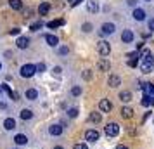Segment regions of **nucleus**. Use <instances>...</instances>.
<instances>
[{
    "instance_id": "nucleus-1",
    "label": "nucleus",
    "mask_w": 154,
    "mask_h": 149,
    "mask_svg": "<svg viewBox=\"0 0 154 149\" xmlns=\"http://www.w3.org/2000/svg\"><path fill=\"white\" fill-rule=\"evenodd\" d=\"M0 125H2V130L5 134H16V130H17V120L14 116H5Z\"/></svg>"
},
{
    "instance_id": "nucleus-2",
    "label": "nucleus",
    "mask_w": 154,
    "mask_h": 149,
    "mask_svg": "<svg viewBox=\"0 0 154 149\" xmlns=\"http://www.w3.org/2000/svg\"><path fill=\"white\" fill-rule=\"evenodd\" d=\"M12 141H14V144L17 147H26V146H29L31 137H29V134H24V132H16L12 135Z\"/></svg>"
},
{
    "instance_id": "nucleus-3",
    "label": "nucleus",
    "mask_w": 154,
    "mask_h": 149,
    "mask_svg": "<svg viewBox=\"0 0 154 149\" xmlns=\"http://www.w3.org/2000/svg\"><path fill=\"white\" fill-rule=\"evenodd\" d=\"M64 130H66V127L63 123H52V125L47 127V135L49 137H63Z\"/></svg>"
},
{
    "instance_id": "nucleus-4",
    "label": "nucleus",
    "mask_w": 154,
    "mask_h": 149,
    "mask_svg": "<svg viewBox=\"0 0 154 149\" xmlns=\"http://www.w3.org/2000/svg\"><path fill=\"white\" fill-rule=\"evenodd\" d=\"M36 73H38V71H36V66L35 64H23L21 68H19V76H21V78H31V76H35Z\"/></svg>"
},
{
    "instance_id": "nucleus-5",
    "label": "nucleus",
    "mask_w": 154,
    "mask_h": 149,
    "mask_svg": "<svg viewBox=\"0 0 154 149\" xmlns=\"http://www.w3.org/2000/svg\"><path fill=\"white\" fill-rule=\"evenodd\" d=\"M114 31H116V24H114V23H104V24L99 28V35L100 36H111V35H114Z\"/></svg>"
},
{
    "instance_id": "nucleus-6",
    "label": "nucleus",
    "mask_w": 154,
    "mask_h": 149,
    "mask_svg": "<svg viewBox=\"0 0 154 149\" xmlns=\"http://www.w3.org/2000/svg\"><path fill=\"white\" fill-rule=\"evenodd\" d=\"M104 134L107 135V137H118V134H119V125L116 123V121H109V123L104 127Z\"/></svg>"
},
{
    "instance_id": "nucleus-7",
    "label": "nucleus",
    "mask_w": 154,
    "mask_h": 149,
    "mask_svg": "<svg viewBox=\"0 0 154 149\" xmlns=\"http://www.w3.org/2000/svg\"><path fill=\"white\" fill-rule=\"evenodd\" d=\"M97 52L102 57L109 56V54H111V43L107 42V40H99L97 42Z\"/></svg>"
},
{
    "instance_id": "nucleus-8",
    "label": "nucleus",
    "mask_w": 154,
    "mask_h": 149,
    "mask_svg": "<svg viewBox=\"0 0 154 149\" xmlns=\"http://www.w3.org/2000/svg\"><path fill=\"white\" fill-rule=\"evenodd\" d=\"M17 116H19V120H23V121H31L35 118V113H33L31 107H21L19 113H17Z\"/></svg>"
},
{
    "instance_id": "nucleus-9",
    "label": "nucleus",
    "mask_w": 154,
    "mask_h": 149,
    "mask_svg": "<svg viewBox=\"0 0 154 149\" xmlns=\"http://www.w3.org/2000/svg\"><path fill=\"white\" fill-rule=\"evenodd\" d=\"M99 139H100V132L97 128H88L85 132V141L87 142H97Z\"/></svg>"
},
{
    "instance_id": "nucleus-10",
    "label": "nucleus",
    "mask_w": 154,
    "mask_h": 149,
    "mask_svg": "<svg viewBox=\"0 0 154 149\" xmlns=\"http://www.w3.org/2000/svg\"><path fill=\"white\" fill-rule=\"evenodd\" d=\"M38 97H40V92L36 90L35 87H31V88H26V90H24V99L29 101V102L38 101Z\"/></svg>"
},
{
    "instance_id": "nucleus-11",
    "label": "nucleus",
    "mask_w": 154,
    "mask_h": 149,
    "mask_svg": "<svg viewBox=\"0 0 154 149\" xmlns=\"http://www.w3.org/2000/svg\"><path fill=\"white\" fill-rule=\"evenodd\" d=\"M97 70L102 71V73H107V71L111 70V61L107 57H100L97 61Z\"/></svg>"
},
{
    "instance_id": "nucleus-12",
    "label": "nucleus",
    "mask_w": 154,
    "mask_h": 149,
    "mask_svg": "<svg viewBox=\"0 0 154 149\" xmlns=\"http://www.w3.org/2000/svg\"><path fill=\"white\" fill-rule=\"evenodd\" d=\"M132 17L133 19H135V21H146V11H144V9L142 7H135L132 11Z\"/></svg>"
},
{
    "instance_id": "nucleus-13",
    "label": "nucleus",
    "mask_w": 154,
    "mask_h": 149,
    "mask_svg": "<svg viewBox=\"0 0 154 149\" xmlns=\"http://www.w3.org/2000/svg\"><path fill=\"white\" fill-rule=\"evenodd\" d=\"M135 40V35H133L132 29H123V33H121V42L123 43H133Z\"/></svg>"
},
{
    "instance_id": "nucleus-14",
    "label": "nucleus",
    "mask_w": 154,
    "mask_h": 149,
    "mask_svg": "<svg viewBox=\"0 0 154 149\" xmlns=\"http://www.w3.org/2000/svg\"><path fill=\"white\" fill-rule=\"evenodd\" d=\"M99 109H100L102 113H109L112 109V102L109 99H100L99 101Z\"/></svg>"
},
{
    "instance_id": "nucleus-15",
    "label": "nucleus",
    "mask_w": 154,
    "mask_h": 149,
    "mask_svg": "<svg viewBox=\"0 0 154 149\" xmlns=\"http://www.w3.org/2000/svg\"><path fill=\"white\" fill-rule=\"evenodd\" d=\"M16 47L21 49V50L28 49L29 47V38L28 36H17V40H16Z\"/></svg>"
},
{
    "instance_id": "nucleus-16",
    "label": "nucleus",
    "mask_w": 154,
    "mask_h": 149,
    "mask_svg": "<svg viewBox=\"0 0 154 149\" xmlns=\"http://www.w3.org/2000/svg\"><path fill=\"white\" fill-rule=\"evenodd\" d=\"M107 85L111 87V88H118L121 85V78H119L118 75H109V78H107Z\"/></svg>"
},
{
    "instance_id": "nucleus-17",
    "label": "nucleus",
    "mask_w": 154,
    "mask_h": 149,
    "mask_svg": "<svg viewBox=\"0 0 154 149\" xmlns=\"http://www.w3.org/2000/svg\"><path fill=\"white\" fill-rule=\"evenodd\" d=\"M43 40H45V42H47V45H49V47H59V38H57L56 35H45L43 36Z\"/></svg>"
},
{
    "instance_id": "nucleus-18",
    "label": "nucleus",
    "mask_w": 154,
    "mask_h": 149,
    "mask_svg": "<svg viewBox=\"0 0 154 149\" xmlns=\"http://www.w3.org/2000/svg\"><path fill=\"white\" fill-rule=\"evenodd\" d=\"M99 9H100V7H99L97 0H88V2H87V11H88L90 14H97Z\"/></svg>"
},
{
    "instance_id": "nucleus-19",
    "label": "nucleus",
    "mask_w": 154,
    "mask_h": 149,
    "mask_svg": "<svg viewBox=\"0 0 154 149\" xmlns=\"http://www.w3.org/2000/svg\"><path fill=\"white\" fill-rule=\"evenodd\" d=\"M119 114H121V118H125V120H130L133 116V109L128 106H123L121 107V111H119Z\"/></svg>"
},
{
    "instance_id": "nucleus-20",
    "label": "nucleus",
    "mask_w": 154,
    "mask_h": 149,
    "mask_svg": "<svg viewBox=\"0 0 154 149\" xmlns=\"http://www.w3.org/2000/svg\"><path fill=\"white\" fill-rule=\"evenodd\" d=\"M118 97H119V101H121V102H130V101H132V92H130V90H121V92L118 94Z\"/></svg>"
},
{
    "instance_id": "nucleus-21",
    "label": "nucleus",
    "mask_w": 154,
    "mask_h": 149,
    "mask_svg": "<svg viewBox=\"0 0 154 149\" xmlns=\"http://www.w3.org/2000/svg\"><path fill=\"white\" fill-rule=\"evenodd\" d=\"M49 11H50V4H49V2H42V4L38 5V14H40V16L49 14Z\"/></svg>"
},
{
    "instance_id": "nucleus-22",
    "label": "nucleus",
    "mask_w": 154,
    "mask_h": 149,
    "mask_svg": "<svg viewBox=\"0 0 154 149\" xmlns=\"http://www.w3.org/2000/svg\"><path fill=\"white\" fill-rule=\"evenodd\" d=\"M4 92L7 94V95H9V97H11L12 101H19V99H17V94L12 92V88H11V87H9L7 83H4Z\"/></svg>"
},
{
    "instance_id": "nucleus-23",
    "label": "nucleus",
    "mask_w": 154,
    "mask_h": 149,
    "mask_svg": "<svg viewBox=\"0 0 154 149\" xmlns=\"http://www.w3.org/2000/svg\"><path fill=\"white\" fill-rule=\"evenodd\" d=\"M154 70V63H142L140 64V71H142V73H151V71Z\"/></svg>"
},
{
    "instance_id": "nucleus-24",
    "label": "nucleus",
    "mask_w": 154,
    "mask_h": 149,
    "mask_svg": "<svg viewBox=\"0 0 154 149\" xmlns=\"http://www.w3.org/2000/svg\"><path fill=\"white\" fill-rule=\"evenodd\" d=\"M82 94H83L82 85H73V87H71V95H73V97H80Z\"/></svg>"
},
{
    "instance_id": "nucleus-25",
    "label": "nucleus",
    "mask_w": 154,
    "mask_h": 149,
    "mask_svg": "<svg viewBox=\"0 0 154 149\" xmlns=\"http://www.w3.org/2000/svg\"><path fill=\"white\" fill-rule=\"evenodd\" d=\"M88 120H90L92 123H95V125H97V123H100V120H102V114H100V113H95V111H94V113H90Z\"/></svg>"
},
{
    "instance_id": "nucleus-26",
    "label": "nucleus",
    "mask_w": 154,
    "mask_h": 149,
    "mask_svg": "<svg viewBox=\"0 0 154 149\" xmlns=\"http://www.w3.org/2000/svg\"><path fill=\"white\" fill-rule=\"evenodd\" d=\"M9 5H11V9H14V11H21L23 2L21 0H9Z\"/></svg>"
},
{
    "instance_id": "nucleus-27",
    "label": "nucleus",
    "mask_w": 154,
    "mask_h": 149,
    "mask_svg": "<svg viewBox=\"0 0 154 149\" xmlns=\"http://www.w3.org/2000/svg\"><path fill=\"white\" fill-rule=\"evenodd\" d=\"M63 24H64V21H63V19H56V21H50V23H47V28L54 29V28H57V26H63Z\"/></svg>"
},
{
    "instance_id": "nucleus-28",
    "label": "nucleus",
    "mask_w": 154,
    "mask_h": 149,
    "mask_svg": "<svg viewBox=\"0 0 154 149\" xmlns=\"http://www.w3.org/2000/svg\"><path fill=\"white\" fill-rule=\"evenodd\" d=\"M78 113H80V109L78 107H69L68 111H66V114H68V118H76Z\"/></svg>"
},
{
    "instance_id": "nucleus-29",
    "label": "nucleus",
    "mask_w": 154,
    "mask_h": 149,
    "mask_svg": "<svg viewBox=\"0 0 154 149\" xmlns=\"http://www.w3.org/2000/svg\"><path fill=\"white\" fill-rule=\"evenodd\" d=\"M57 52H59V56H68L69 54V47L68 45H61V47H57Z\"/></svg>"
},
{
    "instance_id": "nucleus-30",
    "label": "nucleus",
    "mask_w": 154,
    "mask_h": 149,
    "mask_svg": "<svg viewBox=\"0 0 154 149\" xmlns=\"http://www.w3.org/2000/svg\"><path fill=\"white\" fill-rule=\"evenodd\" d=\"M92 29H94L92 23H83V24H82V31H83V33H90Z\"/></svg>"
},
{
    "instance_id": "nucleus-31",
    "label": "nucleus",
    "mask_w": 154,
    "mask_h": 149,
    "mask_svg": "<svg viewBox=\"0 0 154 149\" xmlns=\"http://www.w3.org/2000/svg\"><path fill=\"white\" fill-rule=\"evenodd\" d=\"M126 57H128V61H139L140 54H139V50H135V52H130Z\"/></svg>"
},
{
    "instance_id": "nucleus-32",
    "label": "nucleus",
    "mask_w": 154,
    "mask_h": 149,
    "mask_svg": "<svg viewBox=\"0 0 154 149\" xmlns=\"http://www.w3.org/2000/svg\"><path fill=\"white\" fill-rule=\"evenodd\" d=\"M42 26H43L42 21H36V23H33V24L29 26V29H31V31H38V29H42Z\"/></svg>"
},
{
    "instance_id": "nucleus-33",
    "label": "nucleus",
    "mask_w": 154,
    "mask_h": 149,
    "mask_svg": "<svg viewBox=\"0 0 154 149\" xmlns=\"http://www.w3.org/2000/svg\"><path fill=\"white\" fill-rule=\"evenodd\" d=\"M82 78H83V80H87V82H88V80L92 78V70H85L83 73H82Z\"/></svg>"
},
{
    "instance_id": "nucleus-34",
    "label": "nucleus",
    "mask_w": 154,
    "mask_h": 149,
    "mask_svg": "<svg viewBox=\"0 0 154 149\" xmlns=\"http://www.w3.org/2000/svg\"><path fill=\"white\" fill-rule=\"evenodd\" d=\"M73 149H88V146H87V142H78L73 146Z\"/></svg>"
},
{
    "instance_id": "nucleus-35",
    "label": "nucleus",
    "mask_w": 154,
    "mask_h": 149,
    "mask_svg": "<svg viewBox=\"0 0 154 149\" xmlns=\"http://www.w3.org/2000/svg\"><path fill=\"white\" fill-rule=\"evenodd\" d=\"M7 109H9V104L5 102V101L0 99V111H7Z\"/></svg>"
},
{
    "instance_id": "nucleus-36",
    "label": "nucleus",
    "mask_w": 154,
    "mask_h": 149,
    "mask_svg": "<svg viewBox=\"0 0 154 149\" xmlns=\"http://www.w3.org/2000/svg\"><path fill=\"white\" fill-rule=\"evenodd\" d=\"M61 71H63V68H61V66H56V68L52 70V75H56V76H61Z\"/></svg>"
},
{
    "instance_id": "nucleus-37",
    "label": "nucleus",
    "mask_w": 154,
    "mask_h": 149,
    "mask_svg": "<svg viewBox=\"0 0 154 149\" xmlns=\"http://www.w3.org/2000/svg\"><path fill=\"white\" fill-rule=\"evenodd\" d=\"M147 28L151 29V31H154V17H151V19H147Z\"/></svg>"
},
{
    "instance_id": "nucleus-38",
    "label": "nucleus",
    "mask_w": 154,
    "mask_h": 149,
    "mask_svg": "<svg viewBox=\"0 0 154 149\" xmlns=\"http://www.w3.org/2000/svg\"><path fill=\"white\" fill-rule=\"evenodd\" d=\"M36 71H38V73H43V71H45V64H43V63L36 64Z\"/></svg>"
},
{
    "instance_id": "nucleus-39",
    "label": "nucleus",
    "mask_w": 154,
    "mask_h": 149,
    "mask_svg": "<svg viewBox=\"0 0 154 149\" xmlns=\"http://www.w3.org/2000/svg\"><path fill=\"white\" fill-rule=\"evenodd\" d=\"M9 33H11V35H14V36H17L19 33H21V29H19V28H12L11 31H9Z\"/></svg>"
},
{
    "instance_id": "nucleus-40",
    "label": "nucleus",
    "mask_w": 154,
    "mask_h": 149,
    "mask_svg": "<svg viewBox=\"0 0 154 149\" xmlns=\"http://www.w3.org/2000/svg\"><path fill=\"white\" fill-rule=\"evenodd\" d=\"M126 4H128V5H130V7H137V0H126Z\"/></svg>"
},
{
    "instance_id": "nucleus-41",
    "label": "nucleus",
    "mask_w": 154,
    "mask_h": 149,
    "mask_svg": "<svg viewBox=\"0 0 154 149\" xmlns=\"http://www.w3.org/2000/svg\"><path fill=\"white\" fill-rule=\"evenodd\" d=\"M137 64H139V61H128V66H130V68H135Z\"/></svg>"
},
{
    "instance_id": "nucleus-42",
    "label": "nucleus",
    "mask_w": 154,
    "mask_h": 149,
    "mask_svg": "<svg viewBox=\"0 0 154 149\" xmlns=\"http://www.w3.org/2000/svg\"><path fill=\"white\" fill-rule=\"evenodd\" d=\"M114 149H130V147H128V146H125V144H118Z\"/></svg>"
},
{
    "instance_id": "nucleus-43",
    "label": "nucleus",
    "mask_w": 154,
    "mask_h": 149,
    "mask_svg": "<svg viewBox=\"0 0 154 149\" xmlns=\"http://www.w3.org/2000/svg\"><path fill=\"white\" fill-rule=\"evenodd\" d=\"M144 49V42H139L137 43V50H142Z\"/></svg>"
},
{
    "instance_id": "nucleus-44",
    "label": "nucleus",
    "mask_w": 154,
    "mask_h": 149,
    "mask_svg": "<svg viewBox=\"0 0 154 149\" xmlns=\"http://www.w3.org/2000/svg\"><path fill=\"white\" fill-rule=\"evenodd\" d=\"M80 2H82V0H73V2H71V5H78Z\"/></svg>"
},
{
    "instance_id": "nucleus-45",
    "label": "nucleus",
    "mask_w": 154,
    "mask_h": 149,
    "mask_svg": "<svg viewBox=\"0 0 154 149\" xmlns=\"http://www.w3.org/2000/svg\"><path fill=\"white\" fill-rule=\"evenodd\" d=\"M2 94H4V83H0V97H2Z\"/></svg>"
},
{
    "instance_id": "nucleus-46",
    "label": "nucleus",
    "mask_w": 154,
    "mask_h": 149,
    "mask_svg": "<svg viewBox=\"0 0 154 149\" xmlns=\"http://www.w3.org/2000/svg\"><path fill=\"white\" fill-rule=\"evenodd\" d=\"M52 149H64V146H54Z\"/></svg>"
},
{
    "instance_id": "nucleus-47",
    "label": "nucleus",
    "mask_w": 154,
    "mask_h": 149,
    "mask_svg": "<svg viewBox=\"0 0 154 149\" xmlns=\"http://www.w3.org/2000/svg\"><path fill=\"white\" fill-rule=\"evenodd\" d=\"M2 70H4V64L0 63V71H2Z\"/></svg>"
},
{
    "instance_id": "nucleus-48",
    "label": "nucleus",
    "mask_w": 154,
    "mask_h": 149,
    "mask_svg": "<svg viewBox=\"0 0 154 149\" xmlns=\"http://www.w3.org/2000/svg\"><path fill=\"white\" fill-rule=\"evenodd\" d=\"M146 2H151V0H146Z\"/></svg>"
},
{
    "instance_id": "nucleus-49",
    "label": "nucleus",
    "mask_w": 154,
    "mask_h": 149,
    "mask_svg": "<svg viewBox=\"0 0 154 149\" xmlns=\"http://www.w3.org/2000/svg\"><path fill=\"white\" fill-rule=\"evenodd\" d=\"M71 2H73V0H71Z\"/></svg>"
}]
</instances>
